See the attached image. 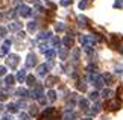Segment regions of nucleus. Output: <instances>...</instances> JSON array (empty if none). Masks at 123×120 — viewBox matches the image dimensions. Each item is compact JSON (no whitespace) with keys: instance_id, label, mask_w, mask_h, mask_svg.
<instances>
[{"instance_id":"nucleus-1","label":"nucleus","mask_w":123,"mask_h":120,"mask_svg":"<svg viewBox=\"0 0 123 120\" xmlns=\"http://www.w3.org/2000/svg\"><path fill=\"white\" fill-rule=\"evenodd\" d=\"M81 43L84 47H94V44H96V41H94V38L91 35H81Z\"/></svg>"},{"instance_id":"nucleus-2","label":"nucleus","mask_w":123,"mask_h":120,"mask_svg":"<svg viewBox=\"0 0 123 120\" xmlns=\"http://www.w3.org/2000/svg\"><path fill=\"white\" fill-rule=\"evenodd\" d=\"M90 79H91V82H93V85L96 88H102L103 84H105V82H103V79H102V76H99L97 73L96 75H90Z\"/></svg>"},{"instance_id":"nucleus-3","label":"nucleus","mask_w":123,"mask_h":120,"mask_svg":"<svg viewBox=\"0 0 123 120\" xmlns=\"http://www.w3.org/2000/svg\"><path fill=\"white\" fill-rule=\"evenodd\" d=\"M18 62H20V56L18 55H9L8 59H6V64L9 67H12V69H15V67L18 65Z\"/></svg>"},{"instance_id":"nucleus-4","label":"nucleus","mask_w":123,"mask_h":120,"mask_svg":"<svg viewBox=\"0 0 123 120\" xmlns=\"http://www.w3.org/2000/svg\"><path fill=\"white\" fill-rule=\"evenodd\" d=\"M29 96H32L34 99H38V100L43 99V87H41V85H35L34 90L29 93Z\"/></svg>"},{"instance_id":"nucleus-5","label":"nucleus","mask_w":123,"mask_h":120,"mask_svg":"<svg viewBox=\"0 0 123 120\" xmlns=\"http://www.w3.org/2000/svg\"><path fill=\"white\" fill-rule=\"evenodd\" d=\"M17 14H20L21 17H31L32 15V9L29 6H26V5H21V6H18Z\"/></svg>"},{"instance_id":"nucleus-6","label":"nucleus","mask_w":123,"mask_h":120,"mask_svg":"<svg viewBox=\"0 0 123 120\" xmlns=\"http://www.w3.org/2000/svg\"><path fill=\"white\" fill-rule=\"evenodd\" d=\"M35 64H37L35 53H29V55H27V58H26V67H27V69H32Z\"/></svg>"},{"instance_id":"nucleus-7","label":"nucleus","mask_w":123,"mask_h":120,"mask_svg":"<svg viewBox=\"0 0 123 120\" xmlns=\"http://www.w3.org/2000/svg\"><path fill=\"white\" fill-rule=\"evenodd\" d=\"M106 107H108V109H111V111H116V109H119V107H120V102H119V99L110 100V102L106 103Z\"/></svg>"},{"instance_id":"nucleus-8","label":"nucleus","mask_w":123,"mask_h":120,"mask_svg":"<svg viewBox=\"0 0 123 120\" xmlns=\"http://www.w3.org/2000/svg\"><path fill=\"white\" fill-rule=\"evenodd\" d=\"M62 120H76V114H74L72 111V108H68L67 111L64 113V116H62Z\"/></svg>"},{"instance_id":"nucleus-9","label":"nucleus","mask_w":123,"mask_h":120,"mask_svg":"<svg viewBox=\"0 0 123 120\" xmlns=\"http://www.w3.org/2000/svg\"><path fill=\"white\" fill-rule=\"evenodd\" d=\"M62 44H64V47H67V49H70V47H73L74 41H73L72 35H67V37H64V40H62Z\"/></svg>"},{"instance_id":"nucleus-10","label":"nucleus","mask_w":123,"mask_h":120,"mask_svg":"<svg viewBox=\"0 0 123 120\" xmlns=\"http://www.w3.org/2000/svg\"><path fill=\"white\" fill-rule=\"evenodd\" d=\"M37 71H38V75H40V76H46V75H47V71H49V67H47V64H41V65H38Z\"/></svg>"},{"instance_id":"nucleus-11","label":"nucleus","mask_w":123,"mask_h":120,"mask_svg":"<svg viewBox=\"0 0 123 120\" xmlns=\"http://www.w3.org/2000/svg\"><path fill=\"white\" fill-rule=\"evenodd\" d=\"M15 94L20 96V97H27V96H29V91H27L26 88H17L15 90Z\"/></svg>"},{"instance_id":"nucleus-12","label":"nucleus","mask_w":123,"mask_h":120,"mask_svg":"<svg viewBox=\"0 0 123 120\" xmlns=\"http://www.w3.org/2000/svg\"><path fill=\"white\" fill-rule=\"evenodd\" d=\"M99 111H100V103H97V102H96V103L93 105V108L90 109V116H96Z\"/></svg>"},{"instance_id":"nucleus-13","label":"nucleus","mask_w":123,"mask_h":120,"mask_svg":"<svg viewBox=\"0 0 123 120\" xmlns=\"http://www.w3.org/2000/svg\"><path fill=\"white\" fill-rule=\"evenodd\" d=\"M25 79H26V70H18L17 81H18V82H25Z\"/></svg>"},{"instance_id":"nucleus-14","label":"nucleus","mask_w":123,"mask_h":120,"mask_svg":"<svg viewBox=\"0 0 123 120\" xmlns=\"http://www.w3.org/2000/svg\"><path fill=\"white\" fill-rule=\"evenodd\" d=\"M14 82H15V76H12V75H6V76H5V84H6L8 87L12 85Z\"/></svg>"},{"instance_id":"nucleus-15","label":"nucleus","mask_w":123,"mask_h":120,"mask_svg":"<svg viewBox=\"0 0 123 120\" xmlns=\"http://www.w3.org/2000/svg\"><path fill=\"white\" fill-rule=\"evenodd\" d=\"M79 107H81L84 111H87V109L90 108V103H88V99H81L79 100Z\"/></svg>"},{"instance_id":"nucleus-16","label":"nucleus","mask_w":123,"mask_h":120,"mask_svg":"<svg viewBox=\"0 0 123 120\" xmlns=\"http://www.w3.org/2000/svg\"><path fill=\"white\" fill-rule=\"evenodd\" d=\"M9 29L14 31V32H15V31H20V29H21V23H18V21H12L11 25H9Z\"/></svg>"},{"instance_id":"nucleus-17","label":"nucleus","mask_w":123,"mask_h":120,"mask_svg":"<svg viewBox=\"0 0 123 120\" xmlns=\"http://www.w3.org/2000/svg\"><path fill=\"white\" fill-rule=\"evenodd\" d=\"M55 82H58V78H56V76H49V78L46 79V84L49 85V87H52V85H55Z\"/></svg>"},{"instance_id":"nucleus-18","label":"nucleus","mask_w":123,"mask_h":120,"mask_svg":"<svg viewBox=\"0 0 123 120\" xmlns=\"http://www.w3.org/2000/svg\"><path fill=\"white\" fill-rule=\"evenodd\" d=\"M50 35H52V32H49V31L40 32V35H38V40H47V38H50Z\"/></svg>"},{"instance_id":"nucleus-19","label":"nucleus","mask_w":123,"mask_h":120,"mask_svg":"<svg viewBox=\"0 0 123 120\" xmlns=\"http://www.w3.org/2000/svg\"><path fill=\"white\" fill-rule=\"evenodd\" d=\"M26 82H27V85H31V87H34L35 85V76H32V75H29V76H26Z\"/></svg>"},{"instance_id":"nucleus-20","label":"nucleus","mask_w":123,"mask_h":120,"mask_svg":"<svg viewBox=\"0 0 123 120\" xmlns=\"http://www.w3.org/2000/svg\"><path fill=\"white\" fill-rule=\"evenodd\" d=\"M44 55H46V58H47V59H53V58H55V55H56V52H55L53 49H50V50L44 52Z\"/></svg>"},{"instance_id":"nucleus-21","label":"nucleus","mask_w":123,"mask_h":120,"mask_svg":"<svg viewBox=\"0 0 123 120\" xmlns=\"http://www.w3.org/2000/svg\"><path fill=\"white\" fill-rule=\"evenodd\" d=\"M96 71H97V67L94 65V64H90V65L87 67V73H90V75H96Z\"/></svg>"},{"instance_id":"nucleus-22","label":"nucleus","mask_w":123,"mask_h":120,"mask_svg":"<svg viewBox=\"0 0 123 120\" xmlns=\"http://www.w3.org/2000/svg\"><path fill=\"white\" fill-rule=\"evenodd\" d=\"M8 111L9 113H17L18 111V105L17 103H8Z\"/></svg>"},{"instance_id":"nucleus-23","label":"nucleus","mask_w":123,"mask_h":120,"mask_svg":"<svg viewBox=\"0 0 123 120\" xmlns=\"http://www.w3.org/2000/svg\"><path fill=\"white\" fill-rule=\"evenodd\" d=\"M47 99H49L50 102H55V100H56V93L53 90H49V93H47Z\"/></svg>"},{"instance_id":"nucleus-24","label":"nucleus","mask_w":123,"mask_h":120,"mask_svg":"<svg viewBox=\"0 0 123 120\" xmlns=\"http://www.w3.org/2000/svg\"><path fill=\"white\" fill-rule=\"evenodd\" d=\"M8 52H9V46L3 44L2 47H0V56H6V55H8Z\"/></svg>"},{"instance_id":"nucleus-25","label":"nucleus","mask_w":123,"mask_h":120,"mask_svg":"<svg viewBox=\"0 0 123 120\" xmlns=\"http://www.w3.org/2000/svg\"><path fill=\"white\" fill-rule=\"evenodd\" d=\"M78 21H79V26H82V27H85L87 26V17H84V15H79L78 17Z\"/></svg>"},{"instance_id":"nucleus-26","label":"nucleus","mask_w":123,"mask_h":120,"mask_svg":"<svg viewBox=\"0 0 123 120\" xmlns=\"http://www.w3.org/2000/svg\"><path fill=\"white\" fill-rule=\"evenodd\" d=\"M27 31H29V32H35L37 31V21H29V23H27Z\"/></svg>"},{"instance_id":"nucleus-27","label":"nucleus","mask_w":123,"mask_h":120,"mask_svg":"<svg viewBox=\"0 0 123 120\" xmlns=\"http://www.w3.org/2000/svg\"><path fill=\"white\" fill-rule=\"evenodd\" d=\"M102 96H103L105 99H110L111 96H112V91H111L110 88H106V90H103V91H102Z\"/></svg>"},{"instance_id":"nucleus-28","label":"nucleus","mask_w":123,"mask_h":120,"mask_svg":"<svg viewBox=\"0 0 123 120\" xmlns=\"http://www.w3.org/2000/svg\"><path fill=\"white\" fill-rule=\"evenodd\" d=\"M50 44L53 46V47H59V44H61V41H59V38H56V37H53L50 40Z\"/></svg>"},{"instance_id":"nucleus-29","label":"nucleus","mask_w":123,"mask_h":120,"mask_svg":"<svg viewBox=\"0 0 123 120\" xmlns=\"http://www.w3.org/2000/svg\"><path fill=\"white\" fill-rule=\"evenodd\" d=\"M53 113H55V109H53V108H47L46 111L43 113V117L46 119V117H49V116H52V114H53Z\"/></svg>"},{"instance_id":"nucleus-30","label":"nucleus","mask_w":123,"mask_h":120,"mask_svg":"<svg viewBox=\"0 0 123 120\" xmlns=\"http://www.w3.org/2000/svg\"><path fill=\"white\" fill-rule=\"evenodd\" d=\"M102 79H103V82H111V81H112V76L110 73H103L102 75Z\"/></svg>"},{"instance_id":"nucleus-31","label":"nucleus","mask_w":123,"mask_h":120,"mask_svg":"<svg viewBox=\"0 0 123 120\" xmlns=\"http://www.w3.org/2000/svg\"><path fill=\"white\" fill-rule=\"evenodd\" d=\"M88 99L90 100H97L99 99V93H97V91H91L90 96H88Z\"/></svg>"},{"instance_id":"nucleus-32","label":"nucleus","mask_w":123,"mask_h":120,"mask_svg":"<svg viewBox=\"0 0 123 120\" xmlns=\"http://www.w3.org/2000/svg\"><path fill=\"white\" fill-rule=\"evenodd\" d=\"M55 29L58 31V32H62L64 29H65V25L64 23H56V26H55Z\"/></svg>"},{"instance_id":"nucleus-33","label":"nucleus","mask_w":123,"mask_h":120,"mask_svg":"<svg viewBox=\"0 0 123 120\" xmlns=\"http://www.w3.org/2000/svg\"><path fill=\"white\" fill-rule=\"evenodd\" d=\"M88 6V0H81L79 2V9H85Z\"/></svg>"},{"instance_id":"nucleus-34","label":"nucleus","mask_w":123,"mask_h":120,"mask_svg":"<svg viewBox=\"0 0 123 120\" xmlns=\"http://www.w3.org/2000/svg\"><path fill=\"white\" fill-rule=\"evenodd\" d=\"M79 55H81L79 49H74V50H73V61H78V59H79Z\"/></svg>"},{"instance_id":"nucleus-35","label":"nucleus","mask_w":123,"mask_h":120,"mask_svg":"<svg viewBox=\"0 0 123 120\" xmlns=\"http://www.w3.org/2000/svg\"><path fill=\"white\" fill-rule=\"evenodd\" d=\"M85 88L87 87H85V84L82 82V81H78V90L79 91H85Z\"/></svg>"},{"instance_id":"nucleus-36","label":"nucleus","mask_w":123,"mask_h":120,"mask_svg":"<svg viewBox=\"0 0 123 120\" xmlns=\"http://www.w3.org/2000/svg\"><path fill=\"white\" fill-rule=\"evenodd\" d=\"M114 8H123V0H116L114 2Z\"/></svg>"},{"instance_id":"nucleus-37","label":"nucleus","mask_w":123,"mask_h":120,"mask_svg":"<svg viewBox=\"0 0 123 120\" xmlns=\"http://www.w3.org/2000/svg\"><path fill=\"white\" fill-rule=\"evenodd\" d=\"M61 6H68V5H72V0H61Z\"/></svg>"},{"instance_id":"nucleus-38","label":"nucleus","mask_w":123,"mask_h":120,"mask_svg":"<svg viewBox=\"0 0 123 120\" xmlns=\"http://www.w3.org/2000/svg\"><path fill=\"white\" fill-rule=\"evenodd\" d=\"M5 35H6V27H3V26H0V37H5Z\"/></svg>"},{"instance_id":"nucleus-39","label":"nucleus","mask_w":123,"mask_h":120,"mask_svg":"<svg viewBox=\"0 0 123 120\" xmlns=\"http://www.w3.org/2000/svg\"><path fill=\"white\" fill-rule=\"evenodd\" d=\"M5 75H6V67L0 65V76H5Z\"/></svg>"},{"instance_id":"nucleus-40","label":"nucleus","mask_w":123,"mask_h":120,"mask_svg":"<svg viewBox=\"0 0 123 120\" xmlns=\"http://www.w3.org/2000/svg\"><path fill=\"white\" fill-rule=\"evenodd\" d=\"M40 50L43 52V53H44V52H47L49 49H47V44H40Z\"/></svg>"},{"instance_id":"nucleus-41","label":"nucleus","mask_w":123,"mask_h":120,"mask_svg":"<svg viewBox=\"0 0 123 120\" xmlns=\"http://www.w3.org/2000/svg\"><path fill=\"white\" fill-rule=\"evenodd\" d=\"M74 102H76V94H70V103H74Z\"/></svg>"},{"instance_id":"nucleus-42","label":"nucleus","mask_w":123,"mask_h":120,"mask_svg":"<svg viewBox=\"0 0 123 120\" xmlns=\"http://www.w3.org/2000/svg\"><path fill=\"white\" fill-rule=\"evenodd\" d=\"M6 93H5V91H0V100H6Z\"/></svg>"},{"instance_id":"nucleus-43","label":"nucleus","mask_w":123,"mask_h":120,"mask_svg":"<svg viewBox=\"0 0 123 120\" xmlns=\"http://www.w3.org/2000/svg\"><path fill=\"white\" fill-rule=\"evenodd\" d=\"M37 113H38V109H37V107H31V114H32V116H35Z\"/></svg>"},{"instance_id":"nucleus-44","label":"nucleus","mask_w":123,"mask_h":120,"mask_svg":"<svg viewBox=\"0 0 123 120\" xmlns=\"http://www.w3.org/2000/svg\"><path fill=\"white\" fill-rule=\"evenodd\" d=\"M59 56H61V58H65V56H67V52H65V50H59Z\"/></svg>"},{"instance_id":"nucleus-45","label":"nucleus","mask_w":123,"mask_h":120,"mask_svg":"<svg viewBox=\"0 0 123 120\" xmlns=\"http://www.w3.org/2000/svg\"><path fill=\"white\" fill-rule=\"evenodd\" d=\"M0 120H12V117L9 116V114H6V116H3L2 119H0Z\"/></svg>"},{"instance_id":"nucleus-46","label":"nucleus","mask_w":123,"mask_h":120,"mask_svg":"<svg viewBox=\"0 0 123 120\" xmlns=\"http://www.w3.org/2000/svg\"><path fill=\"white\" fill-rule=\"evenodd\" d=\"M116 73H117V75H122L123 71H122V69H116Z\"/></svg>"},{"instance_id":"nucleus-47","label":"nucleus","mask_w":123,"mask_h":120,"mask_svg":"<svg viewBox=\"0 0 123 120\" xmlns=\"http://www.w3.org/2000/svg\"><path fill=\"white\" fill-rule=\"evenodd\" d=\"M18 37H20V38H25V32H18Z\"/></svg>"},{"instance_id":"nucleus-48","label":"nucleus","mask_w":123,"mask_h":120,"mask_svg":"<svg viewBox=\"0 0 123 120\" xmlns=\"http://www.w3.org/2000/svg\"><path fill=\"white\" fill-rule=\"evenodd\" d=\"M82 120H91V119H90V117H85V119H82Z\"/></svg>"},{"instance_id":"nucleus-49","label":"nucleus","mask_w":123,"mask_h":120,"mask_svg":"<svg viewBox=\"0 0 123 120\" xmlns=\"http://www.w3.org/2000/svg\"><path fill=\"white\" fill-rule=\"evenodd\" d=\"M103 120H108V119H103Z\"/></svg>"}]
</instances>
